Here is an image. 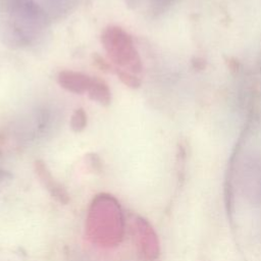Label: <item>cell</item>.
<instances>
[{
    "label": "cell",
    "mask_w": 261,
    "mask_h": 261,
    "mask_svg": "<svg viewBox=\"0 0 261 261\" xmlns=\"http://www.w3.org/2000/svg\"><path fill=\"white\" fill-rule=\"evenodd\" d=\"M50 23L47 12L36 0H0V38L9 48L33 44Z\"/></svg>",
    "instance_id": "6da1fadb"
},
{
    "label": "cell",
    "mask_w": 261,
    "mask_h": 261,
    "mask_svg": "<svg viewBox=\"0 0 261 261\" xmlns=\"http://www.w3.org/2000/svg\"><path fill=\"white\" fill-rule=\"evenodd\" d=\"M101 43L109 59L121 67L120 69L132 73L142 71L140 54L135 47L132 36L117 25L106 27L101 34Z\"/></svg>",
    "instance_id": "7a4b0ae2"
},
{
    "label": "cell",
    "mask_w": 261,
    "mask_h": 261,
    "mask_svg": "<svg viewBox=\"0 0 261 261\" xmlns=\"http://www.w3.org/2000/svg\"><path fill=\"white\" fill-rule=\"evenodd\" d=\"M236 181L243 197L254 205L261 204V154L247 150L237 158Z\"/></svg>",
    "instance_id": "3957f363"
},
{
    "label": "cell",
    "mask_w": 261,
    "mask_h": 261,
    "mask_svg": "<svg viewBox=\"0 0 261 261\" xmlns=\"http://www.w3.org/2000/svg\"><path fill=\"white\" fill-rule=\"evenodd\" d=\"M91 81L92 76L73 70H61L57 74L58 85L64 90L74 94H84L88 92Z\"/></svg>",
    "instance_id": "277c9868"
},
{
    "label": "cell",
    "mask_w": 261,
    "mask_h": 261,
    "mask_svg": "<svg viewBox=\"0 0 261 261\" xmlns=\"http://www.w3.org/2000/svg\"><path fill=\"white\" fill-rule=\"evenodd\" d=\"M174 0H125L126 6L133 10L150 17L164 13Z\"/></svg>",
    "instance_id": "5b68a950"
},
{
    "label": "cell",
    "mask_w": 261,
    "mask_h": 261,
    "mask_svg": "<svg viewBox=\"0 0 261 261\" xmlns=\"http://www.w3.org/2000/svg\"><path fill=\"white\" fill-rule=\"evenodd\" d=\"M82 0H43L42 7L52 20H60L73 12Z\"/></svg>",
    "instance_id": "8992f818"
},
{
    "label": "cell",
    "mask_w": 261,
    "mask_h": 261,
    "mask_svg": "<svg viewBox=\"0 0 261 261\" xmlns=\"http://www.w3.org/2000/svg\"><path fill=\"white\" fill-rule=\"evenodd\" d=\"M89 98L102 106H108L111 102V92L108 84L97 76L92 77L91 85L88 89Z\"/></svg>",
    "instance_id": "52a82bcc"
},
{
    "label": "cell",
    "mask_w": 261,
    "mask_h": 261,
    "mask_svg": "<svg viewBox=\"0 0 261 261\" xmlns=\"http://www.w3.org/2000/svg\"><path fill=\"white\" fill-rule=\"evenodd\" d=\"M70 128L74 133L83 132L88 124V116L84 108H77L73 111L70 117Z\"/></svg>",
    "instance_id": "ba28073f"
},
{
    "label": "cell",
    "mask_w": 261,
    "mask_h": 261,
    "mask_svg": "<svg viewBox=\"0 0 261 261\" xmlns=\"http://www.w3.org/2000/svg\"><path fill=\"white\" fill-rule=\"evenodd\" d=\"M117 77L119 79V81L126 87L130 88V89H138L140 88L141 86V80L135 75L134 73L129 72V71H126V70H123V69H120V68H114V71H113Z\"/></svg>",
    "instance_id": "9c48e42d"
},
{
    "label": "cell",
    "mask_w": 261,
    "mask_h": 261,
    "mask_svg": "<svg viewBox=\"0 0 261 261\" xmlns=\"http://www.w3.org/2000/svg\"><path fill=\"white\" fill-rule=\"evenodd\" d=\"M92 59H93L94 65H95L97 68H99L100 70H102V71H104V72H113V71H114V68H115V67H112L111 64H110L108 61H106V60H105L102 56H100L99 54L94 53V54L92 55Z\"/></svg>",
    "instance_id": "30bf717a"
}]
</instances>
